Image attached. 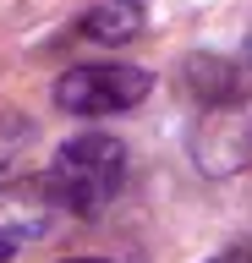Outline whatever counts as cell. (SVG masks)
<instances>
[{
    "instance_id": "cell-1",
    "label": "cell",
    "mask_w": 252,
    "mask_h": 263,
    "mask_svg": "<svg viewBox=\"0 0 252 263\" xmlns=\"http://www.w3.org/2000/svg\"><path fill=\"white\" fill-rule=\"evenodd\" d=\"M126 181V148L110 132H83L71 137L50 164V192L71 214H99Z\"/></svg>"
},
{
    "instance_id": "cell-6",
    "label": "cell",
    "mask_w": 252,
    "mask_h": 263,
    "mask_svg": "<svg viewBox=\"0 0 252 263\" xmlns=\"http://www.w3.org/2000/svg\"><path fill=\"white\" fill-rule=\"evenodd\" d=\"M6 258H11V241H0V263H6Z\"/></svg>"
},
{
    "instance_id": "cell-4",
    "label": "cell",
    "mask_w": 252,
    "mask_h": 263,
    "mask_svg": "<svg viewBox=\"0 0 252 263\" xmlns=\"http://www.w3.org/2000/svg\"><path fill=\"white\" fill-rule=\"evenodd\" d=\"M143 28H148L143 0H99V6L77 22V33L93 39V44H126V39H137Z\"/></svg>"
},
{
    "instance_id": "cell-7",
    "label": "cell",
    "mask_w": 252,
    "mask_h": 263,
    "mask_svg": "<svg viewBox=\"0 0 252 263\" xmlns=\"http://www.w3.org/2000/svg\"><path fill=\"white\" fill-rule=\"evenodd\" d=\"M214 263H247V258H214Z\"/></svg>"
},
{
    "instance_id": "cell-3",
    "label": "cell",
    "mask_w": 252,
    "mask_h": 263,
    "mask_svg": "<svg viewBox=\"0 0 252 263\" xmlns=\"http://www.w3.org/2000/svg\"><path fill=\"white\" fill-rule=\"evenodd\" d=\"M55 192L50 181H0V241H33L50 230Z\"/></svg>"
},
{
    "instance_id": "cell-5",
    "label": "cell",
    "mask_w": 252,
    "mask_h": 263,
    "mask_svg": "<svg viewBox=\"0 0 252 263\" xmlns=\"http://www.w3.org/2000/svg\"><path fill=\"white\" fill-rule=\"evenodd\" d=\"M66 263H110V258H66Z\"/></svg>"
},
{
    "instance_id": "cell-2",
    "label": "cell",
    "mask_w": 252,
    "mask_h": 263,
    "mask_svg": "<svg viewBox=\"0 0 252 263\" xmlns=\"http://www.w3.org/2000/svg\"><path fill=\"white\" fill-rule=\"evenodd\" d=\"M148 88H153V77L143 66H121V61L71 66L55 82V104L66 115H121V110H137L148 99Z\"/></svg>"
}]
</instances>
